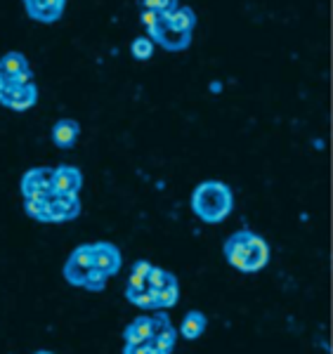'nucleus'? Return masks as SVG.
<instances>
[{"label":"nucleus","mask_w":333,"mask_h":354,"mask_svg":"<svg viewBox=\"0 0 333 354\" xmlns=\"http://www.w3.org/2000/svg\"><path fill=\"white\" fill-rule=\"evenodd\" d=\"M225 260L234 270L244 274H255L265 270L269 262V245L260 234L251 230H239L227 239L225 245Z\"/></svg>","instance_id":"obj_1"},{"label":"nucleus","mask_w":333,"mask_h":354,"mask_svg":"<svg viewBox=\"0 0 333 354\" xmlns=\"http://www.w3.org/2000/svg\"><path fill=\"white\" fill-rule=\"evenodd\" d=\"M192 210L199 220L217 225V222L227 220L234 210V194L225 182L206 180L192 194Z\"/></svg>","instance_id":"obj_2"},{"label":"nucleus","mask_w":333,"mask_h":354,"mask_svg":"<svg viewBox=\"0 0 333 354\" xmlns=\"http://www.w3.org/2000/svg\"><path fill=\"white\" fill-rule=\"evenodd\" d=\"M38 102V88L33 81L15 83L0 78V104H5L12 111H26Z\"/></svg>","instance_id":"obj_3"},{"label":"nucleus","mask_w":333,"mask_h":354,"mask_svg":"<svg viewBox=\"0 0 333 354\" xmlns=\"http://www.w3.org/2000/svg\"><path fill=\"white\" fill-rule=\"evenodd\" d=\"M147 36L152 41H156L163 50H170V53H180V50H187L192 45V33H182L170 26L168 15H159L147 26Z\"/></svg>","instance_id":"obj_4"},{"label":"nucleus","mask_w":333,"mask_h":354,"mask_svg":"<svg viewBox=\"0 0 333 354\" xmlns=\"http://www.w3.org/2000/svg\"><path fill=\"white\" fill-rule=\"evenodd\" d=\"M90 267H93V245L83 243V245H78V248H73V253L69 255V260H66L62 274H64V279L71 283V286L80 288L85 272H88Z\"/></svg>","instance_id":"obj_5"},{"label":"nucleus","mask_w":333,"mask_h":354,"mask_svg":"<svg viewBox=\"0 0 333 354\" xmlns=\"http://www.w3.org/2000/svg\"><path fill=\"white\" fill-rule=\"evenodd\" d=\"M152 352L154 354H168L175 350V340H177V333L170 324L168 314H156L152 319Z\"/></svg>","instance_id":"obj_6"},{"label":"nucleus","mask_w":333,"mask_h":354,"mask_svg":"<svg viewBox=\"0 0 333 354\" xmlns=\"http://www.w3.org/2000/svg\"><path fill=\"white\" fill-rule=\"evenodd\" d=\"M48 208H50V222H69L76 220L80 215V201L78 194H48Z\"/></svg>","instance_id":"obj_7"},{"label":"nucleus","mask_w":333,"mask_h":354,"mask_svg":"<svg viewBox=\"0 0 333 354\" xmlns=\"http://www.w3.org/2000/svg\"><path fill=\"white\" fill-rule=\"evenodd\" d=\"M53 173L55 168H31L26 170L21 177L19 187H21V196L31 198V196H45V194L53 192Z\"/></svg>","instance_id":"obj_8"},{"label":"nucleus","mask_w":333,"mask_h":354,"mask_svg":"<svg viewBox=\"0 0 333 354\" xmlns=\"http://www.w3.org/2000/svg\"><path fill=\"white\" fill-rule=\"evenodd\" d=\"M93 245V267H97L100 272H105L107 277L120 272V250L114 243L100 241V243H90Z\"/></svg>","instance_id":"obj_9"},{"label":"nucleus","mask_w":333,"mask_h":354,"mask_svg":"<svg viewBox=\"0 0 333 354\" xmlns=\"http://www.w3.org/2000/svg\"><path fill=\"white\" fill-rule=\"evenodd\" d=\"M0 78H5V81H15V83L33 81L28 59L21 53H8L3 59H0Z\"/></svg>","instance_id":"obj_10"},{"label":"nucleus","mask_w":333,"mask_h":354,"mask_svg":"<svg viewBox=\"0 0 333 354\" xmlns=\"http://www.w3.org/2000/svg\"><path fill=\"white\" fill-rule=\"evenodd\" d=\"M64 8H66V0H36L31 5H24L26 15L33 21H40V24H53V21H57L64 15Z\"/></svg>","instance_id":"obj_11"},{"label":"nucleus","mask_w":333,"mask_h":354,"mask_svg":"<svg viewBox=\"0 0 333 354\" xmlns=\"http://www.w3.org/2000/svg\"><path fill=\"white\" fill-rule=\"evenodd\" d=\"M83 187V173L73 165H60L53 173V192L57 194H78Z\"/></svg>","instance_id":"obj_12"},{"label":"nucleus","mask_w":333,"mask_h":354,"mask_svg":"<svg viewBox=\"0 0 333 354\" xmlns=\"http://www.w3.org/2000/svg\"><path fill=\"white\" fill-rule=\"evenodd\" d=\"M80 135V125L73 118H60L53 125V142L57 149H71Z\"/></svg>","instance_id":"obj_13"},{"label":"nucleus","mask_w":333,"mask_h":354,"mask_svg":"<svg viewBox=\"0 0 333 354\" xmlns=\"http://www.w3.org/2000/svg\"><path fill=\"white\" fill-rule=\"evenodd\" d=\"M149 338H152V317H137L123 330L125 347L140 345V342H147Z\"/></svg>","instance_id":"obj_14"},{"label":"nucleus","mask_w":333,"mask_h":354,"mask_svg":"<svg viewBox=\"0 0 333 354\" xmlns=\"http://www.w3.org/2000/svg\"><path fill=\"white\" fill-rule=\"evenodd\" d=\"M206 326H208V319H206V314L199 312V310H192V312L185 314V319H182L180 335L185 340H199L201 335H204Z\"/></svg>","instance_id":"obj_15"},{"label":"nucleus","mask_w":333,"mask_h":354,"mask_svg":"<svg viewBox=\"0 0 333 354\" xmlns=\"http://www.w3.org/2000/svg\"><path fill=\"white\" fill-rule=\"evenodd\" d=\"M168 24L177 28V31L182 33H194V26H197V15H194L192 8H187V5H177L173 12L168 15Z\"/></svg>","instance_id":"obj_16"},{"label":"nucleus","mask_w":333,"mask_h":354,"mask_svg":"<svg viewBox=\"0 0 333 354\" xmlns=\"http://www.w3.org/2000/svg\"><path fill=\"white\" fill-rule=\"evenodd\" d=\"M177 298H180V288H177V279L165 286H161L154 290V310H165V307L177 305Z\"/></svg>","instance_id":"obj_17"},{"label":"nucleus","mask_w":333,"mask_h":354,"mask_svg":"<svg viewBox=\"0 0 333 354\" xmlns=\"http://www.w3.org/2000/svg\"><path fill=\"white\" fill-rule=\"evenodd\" d=\"M24 213L36 222H50V208H48V194L45 196H31L24 198Z\"/></svg>","instance_id":"obj_18"},{"label":"nucleus","mask_w":333,"mask_h":354,"mask_svg":"<svg viewBox=\"0 0 333 354\" xmlns=\"http://www.w3.org/2000/svg\"><path fill=\"white\" fill-rule=\"evenodd\" d=\"M125 298H128L130 305L135 307H145V310H154V290L145 286V288H125Z\"/></svg>","instance_id":"obj_19"},{"label":"nucleus","mask_w":333,"mask_h":354,"mask_svg":"<svg viewBox=\"0 0 333 354\" xmlns=\"http://www.w3.org/2000/svg\"><path fill=\"white\" fill-rule=\"evenodd\" d=\"M107 274L105 272H100L97 267H90L88 272H85V277H83V283H80V288H85V290H93V293H100V290H105L107 288Z\"/></svg>","instance_id":"obj_20"},{"label":"nucleus","mask_w":333,"mask_h":354,"mask_svg":"<svg viewBox=\"0 0 333 354\" xmlns=\"http://www.w3.org/2000/svg\"><path fill=\"white\" fill-rule=\"evenodd\" d=\"M130 55H133V59H137V62L152 59V55H154V41L149 36L135 38V41L130 43Z\"/></svg>","instance_id":"obj_21"},{"label":"nucleus","mask_w":333,"mask_h":354,"mask_svg":"<svg viewBox=\"0 0 333 354\" xmlns=\"http://www.w3.org/2000/svg\"><path fill=\"white\" fill-rule=\"evenodd\" d=\"M149 270H152V262H147V260H137L135 265H133V272H130L128 286H130V288H145V286H147Z\"/></svg>","instance_id":"obj_22"},{"label":"nucleus","mask_w":333,"mask_h":354,"mask_svg":"<svg viewBox=\"0 0 333 354\" xmlns=\"http://www.w3.org/2000/svg\"><path fill=\"white\" fill-rule=\"evenodd\" d=\"M140 10H154L159 15H170L177 8V0H137Z\"/></svg>","instance_id":"obj_23"},{"label":"nucleus","mask_w":333,"mask_h":354,"mask_svg":"<svg viewBox=\"0 0 333 354\" xmlns=\"http://www.w3.org/2000/svg\"><path fill=\"white\" fill-rule=\"evenodd\" d=\"M31 3H36V0H24V5H31Z\"/></svg>","instance_id":"obj_24"}]
</instances>
